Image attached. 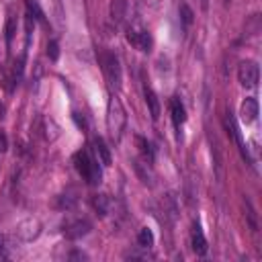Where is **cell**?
<instances>
[{
  "label": "cell",
  "mask_w": 262,
  "mask_h": 262,
  "mask_svg": "<svg viewBox=\"0 0 262 262\" xmlns=\"http://www.w3.org/2000/svg\"><path fill=\"white\" fill-rule=\"evenodd\" d=\"M16 237L18 239H23V242H33V239H37L39 237V233H41V223H39V219H35V217H31V219H25V221H20L18 225H16Z\"/></svg>",
  "instance_id": "obj_5"
},
{
  "label": "cell",
  "mask_w": 262,
  "mask_h": 262,
  "mask_svg": "<svg viewBox=\"0 0 262 262\" xmlns=\"http://www.w3.org/2000/svg\"><path fill=\"white\" fill-rule=\"evenodd\" d=\"M143 96H145V102H147V108H149L151 119L158 121V119H160V100H158L156 92H154L151 88H145V90H143Z\"/></svg>",
  "instance_id": "obj_15"
},
{
  "label": "cell",
  "mask_w": 262,
  "mask_h": 262,
  "mask_svg": "<svg viewBox=\"0 0 262 262\" xmlns=\"http://www.w3.org/2000/svg\"><path fill=\"white\" fill-rule=\"evenodd\" d=\"M108 12H111V18H113L115 25L125 23L127 12H129V4H127V0H111Z\"/></svg>",
  "instance_id": "obj_10"
},
{
  "label": "cell",
  "mask_w": 262,
  "mask_h": 262,
  "mask_svg": "<svg viewBox=\"0 0 262 262\" xmlns=\"http://www.w3.org/2000/svg\"><path fill=\"white\" fill-rule=\"evenodd\" d=\"M8 149V137H6V133L0 129V154H4Z\"/></svg>",
  "instance_id": "obj_28"
},
{
  "label": "cell",
  "mask_w": 262,
  "mask_h": 262,
  "mask_svg": "<svg viewBox=\"0 0 262 262\" xmlns=\"http://www.w3.org/2000/svg\"><path fill=\"white\" fill-rule=\"evenodd\" d=\"M74 166L78 170V174L88 182V184H98L102 178L98 160H94L86 149H80L74 154Z\"/></svg>",
  "instance_id": "obj_1"
},
{
  "label": "cell",
  "mask_w": 262,
  "mask_h": 262,
  "mask_svg": "<svg viewBox=\"0 0 262 262\" xmlns=\"http://www.w3.org/2000/svg\"><path fill=\"white\" fill-rule=\"evenodd\" d=\"M170 115H172V121H174L176 127H180L186 121V111H184V104H182V100L178 96H174L170 100Z\"/></svg>",
  "instance_id": "obj_12"
},
{
  "label": "cell",
  "mask_w": 262,
  "mask_h": 262,
  "mask_svg": "<svg viewBox=\"0 0 262 262\" xmlns=\"http://www.w3.org/2000/svg\"><path fill=\"white\" fill-rule=\"evenodd\" d=\"M14 33H16V20L10 16V18H8V23H6V41H8V45L12 43Z\"/></svg>",
  "instance_id": "obj_26"
},
{
  "label": "cell",
  "mask_w": 262,
  "mask_h": 262,
  "mask_svg": "<svg viewBox=\"0 0 262 262\" xmlns=\"http://www.w3.org/2000/svg\"><path fill=\"white\" fill-rule=\"evenodd\" d=\"M92 229V223L88 221V219H70V221H66V225H63V233H66V237L68 239H78V237H84L88 231Z\"/></svg>",
  "instance_id": "obj_7"
},
{
  "label": "cell",
  "mask_w": 262,
  "mask_h": 262,
  "mask_svg": "<svg viewBox=\"0 0 262 262\" xmlns=\"http://www.w3.org/2000/svg\"><path fill=\"white\" fill-rule=\"evenodd\" d=\"M4 115H6V104H4L2 100H0V119H2Z\"/></svg>",
  "instance_id": "obj_30"
},
{
  "label": "cell",
  "mask_w": 262,
  "mask_h": 262,
  "mask_svg": "<svg viewBox=\"0 0 262 262\" xmlns=\"http://www.w3.org/2000/svg\"><path fill=\"white\" fill-rule=\"evenodd\" d=\"M70 258H82V260H84V258H86V254H82V252H74Z\"/></svg>",
  "instance_id": "obj_31"
},
{
  "label": "cell",
  "mask_w": 262,
  "mask_h": 262,
  "mask_svg": "<svg viewBox=\"0 0 262 262\" xmlns=\"http://www.w3.org/2000/svg\"><path fill=\"white\" fill-rule=\"evenodd\" d=\"M190 246H192L194 254H199V256L207 254V248H209V246H207V239H205V235H203V231H201V225H199V223H194V225H192Z\"/></svg>",
  "instance_id": "obj_11"
},
{
  "label": "cell",
  "mask_w": 262,
  "mask_h": 262,
  "mask_svg": "<svg viewBox=\"0 0 262 262\" xmlns=\"http://www.w3.org/2000/svg\"><path fill=\"white\" fill-rule=\"evenodd\" d=\"M100 66L104 72V78L108 80V84L113 88H121V80H123V70H121V61L115 53L111 51H102L100 53Z\"/></svg>",
  "instance_id": "obj_3"
},
{
  "label": "cell",
  "mask_w": 262,
  "mask_h": 262,
  "mask_svg": "<svg viewBox=\"0 0 262 262\" xmlns=\"http://www.w3.org/2000/svg\"><path fill=\"white\" fill-rule=\"evenodd\" d=\"M92 209L100 215V217H104L106 213H108V209H111V199H108V194H102V192H98V194H92Z\"/></svg>",
  "instance_id": "obj_14"
},
{
  "label": "cell",
  "mask_w": 262,
  "mask_h": 262,
  "mask_svg": "<svg viewBox=\"0 0 262 262\" xmlns=\"http://www.w3.org/2000/svg\"><path fill=\"white\" fill-rule=\"evenodd\" d=\"M258 31H260V14H252L250 23L246 25V33L248 35H256Z\"/></svg>",
  "instance_id": "obj_22"
},
{
  "label": "cell",
  "mask_w": 262,
  "mask_h": 262,
  "mask_svg": "<svg viewBox=\"0 0 262 262\" xmlns=\"http://www.w3.org/2000/svg\"><path fill=\"white\" fill-rule=\"evenodd\" d=\"M92 145H94V151H96L98 164H102V166H111V164H113V160H111V151H108V147H106L104 139H102V137H94Z\"/></svg>",
  "instance_id": "obj_13"
},
{
  "label": "cell",
  "mask_w": 262,
  "mask_h": 262,
  "mask_svg": "<svg viewBox=\"0 0 262 262\" xmlns=\"http://www.w3.org/2000/svg\"><path fill=\"white\" fill-rule=\"evenodd\" d=\"M239 117H242L244 123H254L258 119V100L254 96H248L239 104Z\"/></svg>",
  "instance_id": "obj_9"
},
{
  "label": "cell",
  "mask_w": 262,
  "mask_h": 262,
  "mask_svg": "<svg viewBox=\"0 0 262 262\" xmlns=\"http://www.w3.org/2000/svg\"><path fill=\"white\" fill-rule=\"evenodd\" d=\"M133 168H135V172H137V176H139V180H141L143 184L154 186V174H151V170H149V166H147V164H143V162L135 160V162H133Z\"/></svg>",
  "instance_id": "obj_16"
},
{
  "label": "cell",
  "mask_w": 262,
  "mask_h": 262,
  "mask_svg": "<svg viewBox=\"0 0 262 262\" xmlns=\"http://www.w3.org/2000/svg\"><path fill=\"white\" fill-rule=\"evenodd\" d=\"M137 244H139V248H149V246H154V233H151L149 227H141V229H139V233H137Z\"/></svg>",
  "instance_id": "obj_19"
},
{
  "label": "cell",
  "mask_w": 262,
  "mask_h": 262,
  "mask_svg": "<svg viewBox=\"0 0 262 262\" xmlns=\"http://www.w3.org/2000/svg\"><path fill=\"white\" fill-rule=\"evenodd\" d=\"M10 256V237L8 235H0V260Z\"/></svg>",
  "instance_id": "obj_23"
},
{
  "label": "cell",
  "mask_w": 262,
  "mask_h": 262,
  "mask_svg": "<svg viewBox=\"0 0 262 262\" xmlns=\"http://www.w3.org/2000/svg\"><path fill=\"white\" fill-rule=\"evenodd\" d=\"M246 209H248V219H250V227H252V231H256L258 229V221H256V211H254V207H252V203L246 199Z\"/></svg>",
  "instance_id": "obj_25"
},
{
  "label": "cell",
  "mask_w": 262,
  "mask_h": 262,
  "mask_svg": "<svg viewBox=\"0 0 262 262\" xmlns=\"http://www.w3.org/2000/svg\"><path fill=\"white\" fill-rule=\"evenodd\" d=\"M237 80L244 88H256L258 86V80H260V68L256 61L252 59H246L239 63L237 68Z\"/></svg>",
  "instance_id": "obj_4"
},
{
  "label": "cell",
  "mask_w": 262,
  "mask_h": 262,
  "mask_svg": "<svg viewBox=\"0 0 262 262\" xmlns=\"http://www.w3.org/2000/svg\"><path fill=\"white\" fill-rule=\"evenodd\" d=\"M74 121L78 123V127H86V121L84 117H80V113H74Z\"/></svg>",
  "instance_id": "obj_29"
},
{
  "label": "cell",
  "mask_w": 262,
  "mask_h": 262,
  "mask_svg": "<svg viewBox=\"0 0 262 262\" xmlns=\"http://www.w3.org/2000/svg\"><path fill=\"white\" fill-rule=\"evenodd\" d=\"M127 41L139 51H149V47H151V37L141 27H129L127 29Z\"/></svg>",
  "instance_id": "obj_6"
},
{
  "label": "cell",
  "mask_w": 262,
  "mask_h": 262,
  "mask_svg": "<svg viewBox=\"0 0 262 262\" xmlns=\"http://www.w3.org/2000/svg\"><path fill=\"white\" fill-rule=\"evenodd\" d=\"M135 141H137V145H139V151H141V156H143V160H147V162H151L154 160V149H151V145H149V141L145 139V137H135Z\"/></svg>",
  "instance_id": "obj_20"
},
{
  "label": "cell",
  "mask_w": 262,
  "mask_h": 262,
  "mask_svg": "<svg viewBox=\"0 0 262 262\" xmlns=\"http://www.w3.org/2000/svg\"><path fill=\"white\" fill-rule=\"evenodd\" d=\"M203 8H207V0H203Z\"/></svg>",
  "instance_id": "obj_32"
},
{
  "label": "cell",
  "mask_w": 262,
  "mask_h": 262,
  "mask_svg": "<svg viewBox=\"0 0 262 262\" xmlns=\"http://www.w3.org/2000/svg\"><path fill=\"white\" fill-rule=\"evenodd\" d=\"M125 123H127V115H125V108H123L121 100L119 98H111L108 100V111H106V127H108V133H111V137L115 141L121 139Z\"/></svg>",
  "instance_id": "obj_2"
},
{
  "label": "cell",
  "mask_w": 262,
  "mask_h": 262,
  "mask_svg": "<svg viewBox=\"0 0 262 262\" xmlns=\"http://www.w3.org/2000/svg\"><path fill=\"white\" fill-rule=\"evenodd\" d=\"M180 20H182L184 27H190V25H192L194 12H192V8H190L188 4H180Z\"/></svg>",
  "instance_id": "obj_21"
},
{
  "label": "cell",
  "mask_w": 262,
  "mask_h": 262,
  "mask_svg": "<svg viewBox=\"0 0 262 262\" xmlns=\"http://www.w3.org/2000/svg\"><path fill=\"white\" fill-rule=\"evenodd\" d=\"M78 203V199H76V192L74 190H66L63 194H59V201H57V207L59 209H72L74 205Z\"/></svg>",
  "instance_id": "obj_17"
},
{
  "label": "cell",
  "mask_w": 262,
  "mask_h": 262,
  "mask_svg": "<svg viewBox=\"0 0 262 262\" xmlns=\"http://www.w3.org/2000/svg\"><path fill=\"white\" fill-rule=\"evenodd\" d=\"M27 8H29V14H33L37 20H43V12H41V8L37 6V2L29 0V2H27Z\"/></svg>",
  "instance_id": "obj_27"
},
{
  "label": "cell",
  "mask_w": 262,
  "mask_h": 262,
  "mask_svg": "<svg viewBox=\"0 0 262 262\" xmlns=\"http://www.w3.org/2000/svg\"><path fill=\"white\" fill-rule=\"evenodd\" d=\"M47 57L51 59V61H55L57 57H59V45H57V41H49L47 43Z\"/></svg>",
  "instance_id": "obj_24"
},
{
  "label": "cell",
  "mask_w": 262,
  "mask_h": 262,
  "mask_svg": "<svg viewBox=\"0 0 262 262\" xmlns=\"http://www.w3.org/2000/svg\"><path fill=\"white\" fill-rule=\"evenodd\" d=\"M37 131L45 141H55L59 135V127L51 117H39L37 121Z\"/></svg>",
  "instance_id": "obj_8"
},
{
  "label": "cell",
  "mask_w": 262,
  "mask_h": 262,
  "mask_svg": "<svg viewBox=\"0 0 262 262\" xmlns=\"http://www.w3.org/2000/svg\"><path fill=\"white\" fill-rule=\"evenodd\" d=\"M162 205H164V209L168 211L170 219H176V213H178V205H176V199H174V194H172V192L164 194V199H162Z\"/></svg>",
  "instance_id": "obj_18"
}]
</instances>
